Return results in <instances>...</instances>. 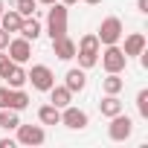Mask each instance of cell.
<instances>
[{
    "instance_id": "obj_1",
    "label": "cell",
    "mask_w": 148,
    "mask_h": 148,
    "mask_svg": "<svg viewBox=\"0 0 148 148\" xmlns=\"http://www.w3.org/2000/svg\"><path fill=\"white\" fill-rule=\"evenodd\" d=\"M99 52H102V44L96 35H84L79 44H76V58H79V67L82 70H90L99 64Z\"/></svg>"
},
{
    "instance_id": "obj_2",
    "label": "cell",
    "mask_w": 148,
    "mask_h": 148,
    "mask_svg": "<svg viewBox=\"0 0 148 148\" xmlns=\"http://www.w3.org/2000/svg\"><path fill=\"white\" fill-rule=\"evenodd\" d=\"M67 9H70V6L58 3V0L49 6V15H47V35H49V41L67 35Z\"/></svg>"
},
{
    "instance_id": "obj_3",
    "label": "cell",
    "mask_w": 148,
    "mask_h": 148,
    "mask_svg": "<svg viewBox=\"0 0 148 148\" xmlns=\"http://www.w3.org/2000/svg\"><path fill=\"white\" fill-rule=\"evenodd\" d=\"M125 35V26H122V21L116 18V15H110V18H105L102 21V26H99V32H96V38H99V44L102 47H108V44H119V38Z\"/></svg>"
},
{
    "instance_id": "obj_4",
    "label": "cell",
    "mask_w": 148,
    "mask_h": 148,
    "mask_svg": "<svg viewBox=\"0 0 148 148\" xmlns=\"http://www.w3.org/2000/svg\"><path fill=\"white\" fill-rule=\"evenodd\" d=\"M99 58H102L105 73H122V70H125V64H128V58H125L122 47H116V44H108V47L99 52Z\"/></svg>"
},
{
    "instance_id": "obj_5",
    "label": "cell",
    "mask_w": 148,
    "mask_h": 148,
    "mask_svg": "<svg viewBox=\"0 0 148 148\" xmlns=\"http://www.w3.org/2000/svg\"><path fill=\"white\" fill-rule=\"evenodd\" d=\"M26 82L35 87V90H41V93H47L52 84H55V73L47 67V64H35L29 73H26Z\"/></svg>"
},
{
    "instance_id": "obj_6",
    "label": "cell",
    "mask_w": 148,
    "mask_h": 148,
    "mask_svg": "<svg viewBox=\"0 0 148 148\" xmlns=\"http://www.w3.org/2000/svg\"><path fill=\"white\" fill-rule=\"evenodd\" d=\"M131 134H134V119H131V116H125V113L110 116L108 136H110L113 142H125V139H131Z\"/></svg>"
},
{
    "instance_id": "obj_7",
    "label": "cell",
    "mask_w": 148,
    "mask_h": 148,
    "mask_svg": "<svg viewBox=\"0 0 148 148\" xmlns=\"http://www.w3.org/2000/svg\"><path fill=\"white\" fill-rule=\"evenodd\" d=\"M61 125L70 128V131H84L90 125V116L76 105H67V108H61Z\"/></svg>"
},
{
    "instance_id": "obj_8",
    "label": "cell",
    "mask_w": 148,
    "mask_h": 148,
    "mask_svg": "<svg viewBox=\"0 0 148 148\" xmlns=\"http://www.w3.org/2000/svg\"><path fill=\"white\" fill-rule=\"evenodd\" d=\"M15 131H18V142H21V145H32V148H35V145H44V142H47L44 125H23V122H21Z\"/></svg>"
},
{
    "instance_id": "obj_9",
    "label": "cell",
    "mask_w": 148,
    "mask_h": 148,
    "mask_svg": "<svg viewBox=\"0 0 148 148\" xmlns=\"http://www.w3.org/2000/svg\"><path fill=\"white\" fill-rule=\"evenodd\" d=\"M6 55H9L15 64H26L29 55H32V41H26V38H9Z\"/></svg>"
},
{
    "instance_id": "obj_10",
    "label": "cell",
    "mask_w": 148,
    "mask_h": 148,
    "mask_svg": "<svg viewBox=\"0 0 148 148\" xmlns=\"http://www.w3.org/2000/svg\"><path fill=\"white\" fill-rule=\"evenodd\" d=\"M64 87H67L70 93H82V90L87 87V70H82V67H70L67 76H64Z\"/></svg>"
},
{
    "instance_id": "obj_11",
    "label": "cell",
    "mask_w": 148,
    "mask_h": 148,
    "mask_svg": "<svg viewBox=\"0 0 148 148\" xmlns=\"http://www.w3.org/2000/svg\"><path fill=\"white\" fill-rule=\"evenodd\" d=\"M52 52L61 61H73V58H76V41H73L70 35H61V38L52 41Z\"/></svg>"
},
{
    "instance_id": "obj_12",
    "label": "cell",
    "mask_w": 148,
    "mask_h": 148,
    "mask_svg": "<svg viewBox=\"0 0 148 148\" xmlns=\"http://www.w3.org/2000/svg\"><path fill=\"white\" fill-rule=\"evenodd\" d=\"M145 47H148L145 35H142V32H131V35L125 38V47H122V52H125V58H134V55H139Z\"/></svg>"
},
{
    "instance_id": "obj_13",
    "label": "cell",
    "mask_w": 148,
    "mask_h": 148,
    "mask_svg": "<svg viewBox=\"0 0 148 148\" xmlns=\"http://www.w3.org/2000/svg\"><path fill=\"white\" fill-rule=\"evenodd\" d=\"M47 93H49V105H55V108H67V105H73V93H70L64 84H52Z\"/></svg>"
},
{
    "instance_id": "obj_14",
    "label": "cell",
    "mask_w": 148,
    "mask_h": 148,
    "mask_svg": "<svg viewBox=\"0 0 148 148\" xmlns=\"http://www.w3.org/2000/svg\"><path fill=\"white\" fill-rule=\"evenodd\" d=\"M122 108H125V105L119 102V96H116V93H105V99L99 102V113H102V116H108V119H110V116H116V113H122Z\"/></svg>"
},
{
    "instance_id": "obj_15",
    "label": "cell",
    "mask_w": 148,
    "mask_h": 148,
    "mask_svg": "<svg viewBox=\"0 0 148 148\" xmlns=\"http://www.w3.org/2000/svg\"><path fill=\"white\" fill-rule=\"evenodd\" d=\"M3 82L12 87V90H18V87H23L26 84V70H23V64H12L9 70H6V76H3Z\"/></svg>"
},
{
    "instance_id": "obj_16",
    "label": "cell",
    "mask_w": 148,
    "mask_h": 148,
    "mask_svg": "<svg viewBox=\"0 0 148 148\" xmlns=\"http://www.w3.org/2000/svg\"><path fill=\"white\" fill-rule=\"evenodd\" d=\"M18 35H21V38H26V41H38V38H41V23H38L35 18H23V23H21Z\"/></svg>"
},
{
    "instance_id": "obj_17",
    "label": "cell",
    "mask_w": 148,
    "mask_h": 148,
    "mask_svg": "<svg viewBox=\"0 0 148 148\" xmlns=\"http://www.w3.org/2000/svg\"><path fill=\"white\" fill-rule=\"evenodd\" d=\"M38 119H41V125H61V108L44 105V108H38Z\"/></svg>"
},
{
    "instance_id": "obj_18",
    "label": "cell",
    "mask_w": 148,
    "mask_h": 148,
    "mask_svg": "<svg viewBox=\"0 0 148 148\" xmlns=\"http://www.w3.org/2000/svg\"><path fill=\"white\" fill-rule=\"evenodd\" d=\"M21 23H23V18L15 12V9H3V15H0V29H6V32H18L21 29Z\"/></svg>"
},
{
    "instance_id": "obj_19",
    "label": "cell",
    "mask_w": 148,
    "mask_h": 148,
    "mask_svg": "<svg viewBox=\"0 0 148 148\" xmlns=\"http://www.w3.org/2000/svg\"><path fill=\"white\" fill-rule=\"evenodd\" d=\"M122 87H125V79L119 76V73H108V76L102 79V90H105V93H116V96H119Z\"/></svg>"
},
{
    "instance_id": "obj_20",
    "label": "cell",
    "mask_w": 148,
    "mask_h": 148,
    "mask_svg": "<svg viewBox=\"0 0 148 148\" xmlns=\"http://www.w3.org/2000/svg\"><path fill=\"white\" fill-rule=\"evenodd\" d=\"M29 108V93L23 90V87H18V90H12V102H9V110H26Z\"/></svg>"
},
{
    "instance_id": "obj_21",
    "label": "cell",
    "mask_w": 148,
    "mask_h": 148,
    "mask_svg": "<svg viewBox=\"0 0 148 148\" xmlns=\"http://www.w3.org/2000/svg\"><path fill=\"white\" fill-rule=\"evenodd\" d=\"M18 125H21L18 110H3V116H0V128H3V131H15Z\"/></svg>"
},
{
    "instance_id": "obj_22",
    "label": "cell",
    "mask_w": 148,
    "mask_h": 148,
    "mask_svg": "<svg viewBox=\"0 0 148 148\" xmlns=\"http://www.w3.org/2000/svg\"><path fill=\"white\" fill-rule=\"evenodd\" d=\"M35 3H38V0H15V12L21 18H32L35 15Z\"/></svg>"
},
{
    "instance_id": "obj_23",
    "label": "cell",
    "mask_w": 148,
    "mask_h": 148,
    "mask_svg": "<svg viewBox=\"0 0 148 148\" xmlns=\"http://www.w3.org/2000/svg\"><path fill=\"white\" fill-rule=\"evenodd\" d=\"M136 110L142 119H148V90H139L136 93Z\"/></svg>"
},
{
    "instance_id": "obj_24",
    "label": "cell",
    "mask_w": 148,
    "mask_h": 148,
    "mask_svg": "<svg viewBox=\"0 0 148 148\" xmlns=\"http://www.w3.org/2000/svg\"><path fill=\"white\" fill-rule=\"evenodd\" d=\"M9 102H12V87H0V110H9Z\"/></svg>"
},
{
    "instance_id": "obj_25",
    "label": "cell",
    "mask_w": 148,
    "mask_h": 148,
    "mask_svg": "<svg viewBox=\"0 0 148 148\" xmlns=\"http://www.w3.org/2000/svg\"><path fill=\"white\" fill-rule=\"evenodd\" d=\"M12 64H15V61H12V58L6 55V49H0V79H3V76H6V70H9Z\"/></svg>"
},
{
    "instance_id": "obj_26",
    "label": "cell",
    "mask_w": 148,
    "mask_h": 148,
    "mask_svg": "<svg viewBox=\"0 0 148 148\" xmlns=\"http://www.w3.org/2000/svg\"><path fill=\"white\" fill-rule=\"evenodd\" d=\"M9 38H12V32H6V29H0V49H6Z\"/></svg>"
},
{
    "instance_id": "obj_27",
    "label": "cell",
    "mask_w": 148,
    "mask_h": 148,
    "mask_svg": "<svg viewBox=\"0 0 148 148\" xmlns=\"http://www.w3.org/2000/svg\"><path fill=\"white\" fill-rule=\"evenodd\" d=\"M136 9H139L142 15H148V0H136Z\"/></svg>"
},
{
    "instance_id": "obj_28",
    "label": "cell",
    "mask_w": 148,
    "mask_h": 148,
    "mask_svg": "<svg viewBox=\"0 0 148 148\" xmlns=\"http://www.w3.org/2000/svg\"><path fill=\"white\" fill-rule=\"evenodd\" d=\"M18 139H0V148H15Z\"/></svg>"
},
{
    "instance_id": "obj_29",
    "label": "cell",
    "mask_w": 148,
    "mask_h": 148,
    "mask_svg": "<svg viewBox=\"0 0 148 148\" xmlns=\"http://www.w3.org/2000/svg\"><path fill=\"white\" fill-rule=\"evenodd\" d=\"M87 6H99V3H105V0H84Z\"/></svg>"
},
{
    "instance_id": "obj_30",
    "label": "cell",
    "mask_w": 148,
    "mask_h": 148,
    "mask_svg": "<svg viewBox=\"0 0 148 148\" xmlns=\"http://www.w3.org/2000/svg\"><path fill=\"white\" fill-rule=\"evenodd\" d=\"M58 3H64V6H73V3H79V0H58Z\"/></svg>"
},
{
    "instance_id": "obj_31",
    "label": "cell",
    "mask_w": 148,
    "mask_h": 148,
    "mask_svg": "<svg viewBox=\"0 0 148 148\" xmlns=\"http://www.w3.org/2000/svg\"><path fill=\"white\" fill-rule=\"evenodd\" d=\"M38 3H44V6H52V3H55V0H38Z\"/></svg>"
},
{
    "instance_id": "obj_32",
    "label": "cell",
    "mask_w": 148,
    "mask_h": 148,
    "mask_svg": "<svg viewBox=\"0 0 148 148\" xmlns=\"http://www.w3.org/2000/svg\"><path fill=\"white\" fill-rule=\"evenodd\" d=\"M3 9H6V6H3V0H0V15H3Z\"/></svg>"
},
{
    "instance_id": "obj_33",
    "label": "cell",
    "mask_w": 148,
    "mask_h": 148,
    "mask_svg": "<svg viewBox=\"0 0 148 148\" xmlns=\"http://www.w3.org/2000/svg\"><path fill=\"white\" fill-rule=\"evenodd\" d=\"M0 116H3V110H0Z\"/></svg>"
}]
</instances>
